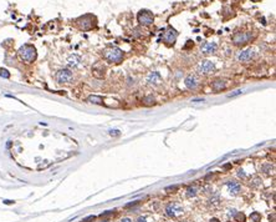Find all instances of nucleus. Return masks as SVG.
<instances>
[{
  "mask_svg": "<svg viewBox=\"0 0 276 222\" xmlns=\"http://www.w3.org/2000/svg\"><path fill=\"white\" fill-rule=\"evenodd\" d=\"M81 62V58L79 55H71L68 59H67V65L70 67H77Z\"/></svg>",
  "mask_w": 276,
  "mask_h": 222,
  "instance_id": "nucleus-15",
  "label": "nucleus"
},
{
  "mask_svg": "<svg viewBox=\"0 0 276 222\" xmlns=\"http://www.w3.org/2000/svg\"><path fill=\"white\" fill-rule=\"evenodd\" d=\"M136 222H153L152 220H149L147 216H141V217H138L137 218V221Z\"/></svg>",
  "mask_w": 276,
  "mask_h": 222,
  "instance_id": "nucleus-22",
  "label": "nucleus"
},
{
  "mask_svg": "<svg viewBox=\"0 0 276 222\" xmlns=\"http://www.w3.org/2000/svg\"><path fill=\"white\" fill-rule=\"evenodd\" d=\"M74 76H72V73L67 70V69H62L57 73L56 75V81L59 82V84H70V82L72 81Z\"/></svg>",
  "mask_w": 276,
  "mask_h": 222,
  "instance_id": "nucleus-8",
  "label": "nucleus"
},
{
  "mask_svg": "<svg viewBox=\"0 0 276 222\" xmlns=\"http://www.w3.org/2000/svg\"><path fill=\"white\" fill-rule=\"evenodd\" d=\"M238 175H239V177H245V173H244L243 170H239V173H238Z\"/></svg>",
  "mask_w": 276,
  "mask_h": 222,
  "instance_id": "nucleus-27",
  "label": "nucleus"
},
{
  "mask_svg": "<svg viewBox=\"0 0 276 222\" xmlns=\"http://www.w3.org/2000/svg\"><path fill=\"white\" fill-rule=\"evenodd\" d=\"M183 213V207L178 202H171L166 207V215L168 217H177Z\"/></svg>",
  "mask_w": 276,
  "mask_h": 222,
  "instance_id": "nucleus-7",
  "label": "nucleus"
},
{
  "mask_svg": "<svg viewBox=\"0 0 276 222\" xmlns=\"http://www.w3.org/2000/svg\"><path fill=\"white\" fill-rule=\"evenodd\" d=\"M254 56H255V50L252 47H247L238 54V60L240 62H249L254 59Z\"/></svg>",
  "mask_w": 276,
  "mask_h": 222,
  "instance_id": "nucleus-10",
  "label": "nucleus"
},
{
  "mask_svg": "<svg viewBox=\"0 0 276 222\" xmlns=\"http://www.w3.org/2000/svg\"><path fill=\"white\" fill-rule=\"evenodd\" d=\"M225 185H226V187H228V190H229V192L231 193V195H238V193L240 192V190H241V185H240L239 182H236V181H228Z\"/></svg>",
  "mask_w": 276,
  "mask_h": 222,
  "instance_id": "nucleus-13",
  "label": "nucleus"
},
{
  "mask_svg": "<svg viewBox=\"0 0 276 222\" xmlns=\"http://www.w3.org/2000/svg\"><path fill=\"white\" fill-rule=\"evenodd\" d=\"M146 81H147V84L152 86V87H155V86H159L162 84V76L158 71H152L147 75V78H146Z\"/></svg>",
  "mask_w": 276,
  "mask_h": 222,
  "instance_id": "nucleus-11",
  "label": "nucleus"
},
{
  "mask_svg": "<svg viewBox=\"0 0 276 222\" xmlns=\"http://www.w3.org/2000/svg\"><path fill=\"white\" fill-rule=\"evenodd\" d=\"M103 56L108 62L119 64V62L123 60V51L121 49H118V47H110V49L105 50Z\"/></svg>",
  "mask_w": 276,
  "mask_h": 222,
  "instance_id": "nucleus-1",
  "label": "nucleus"
},
{
  "mask_svg": "<svg viewBox=\"0 0 276 222\" xmlns=\"http://www.w3.org/2000/svg\"><path fill=\"white\" fill-rule=\"evenodd\" d=\"M19 56L25 62H32L36 59V50H35V47L31 45H24V46L20 47Z\"/></svg>",
  "mask_w": 276,
  "mask_h": 222,
  "instance_id": "nucleus-2",
  "label": "nucleus"
},
{
  "mask_svg": "<svg viewBox=\"0 0 276 222\" xmlns=\"http://www.w3.org/2000/svg\"><path fill=\"white\" fill-rule=\"evenodd\" d=\"M183 222H189V221H183Z\"/></svg>",
  "mask_w": 276,
  "mask_h": 222,
  "instance_id": "nucleus-32",
  "label": "nucleus"
},
{
  "mask_svg": "<svg viewBox=\"0 0 276 222\" xmlns=\"http://www.w3.org/2000/svg\"><path fill=\"white\" fill-rule=\"evenodd\" d=\"M121 222H132V220H131V218H127V217H126V218H122V220H121Z\"/></svg>",
  "mask_w": 276,
  "mask_h": 222,
  "instance_id": "nucleus-29",
  "label": "nucleus"
},
{
  "mask_svg": "<svg viewBox=\"0 0 276 222\" xmlns=\"http://www.w3.org/2000/svg\"><path fill=\"white\" fill-rule=\"evenodd\" d=\"M243 92V90H236V91H234V92H231L230 95H229V98H234V96H236V95H240Z\"/></svg>",
  "mask_w": 276,
  "mask_h": 222,
  "instance_id": "nucleus-24",
  "label": "nucleus"
},
{
  "mask_svg": "<svg viewBox=\"0 0 276 222\" xmlns=\"http://www.w3.org/2000/svg\"><path fill=\"white\" fill-rule=\"evenodd\" d=\"M137 19H138V23L142 26H149L154 21V16L149 10H141L137 15Z\"/></svg>",
  "mask_w": 276,
  "mask_h": 222,
  "instance_id": "nucleus-3",
  "label": "nucleus"
},
{
  "mask_svg": "<svg viewBox=\"0 0 276 222\" xmlns=\"http://www.w3.org/2000/svg\"><path fill=\"white\" fill-rule=\"evenodd\" d=\"M235 212H236L235 210H229V213H228V215H229V216H234Z\"/></svg>",
  "mask_w": 276,
  "mask_h": 222,
  "instance_id": "nucleus-28",
  "label": "nucleus"
},
{
  "mask_svg": "<svg viewBox=\"0 0 276 222\" xmlns=\"http://www.w3.org/2000/svg\"><path fill=\"white\" fill-rule=\"evenodd\" d=\"M110 134H111V135L117 136V135H119V131H118V130H111V131H110Z\"/></svg>",
  "mask_w": 276,
  "mask_h": 222,
  "instance_id": "nucleus-25",
  "label": "nucleus"
},
{
  "mask_svg": "<svg viewBox=\"0 0 276 222\" xmlns=\"http://www.w3.org/2000/svg\"><path fill=\"white\" fill-rule=\"evenodd\" d=\"M103 222H106V221H103Z\"/></svg>",
  "mask_w": 276,
  "mask_h": 222,
  "instance_id": "nucleus-33",
  "label": "nucleus"
},
{
  "mask_svg": "<svg viewBox=\"0 0 276 222\" xmlns=\"http://www.w3.org/2000/svg\"><path fill=\"white\" fill-rule=\"evenodd\" d=\"M216 49H218L216 43H205L202 46V53L203 54H213L216 51Z\"/></svg>",
  "mask_w": 276,
  "mask_h": 222,
  "instance_id": "nucleus-14",
  "label": "nucleus"
},
{
  "mask_svg": "<svg viewBox=\"0 0 276 222\" xmlns=\"http://www.w3.org/2000/svg\"><path fill=\"white\" fill-rule=\"evenodd\" d=\"M210 222H219V220H218V218H211Z\"/></svg>",
  "mask_w": 276,
  "mask_h": 222,
  "instance_id": "nucleus-30",
  "label": "nucleus"
},
{
  "mask_svg": "<svg viewBox=\"0 0 276 222\" xmlns=\"http://www.w3.org/2000/svg\"><path fill=\"white\" fill-rule=\"evenodd\" d=\"M197 195V189L195 187H188L187 189V196L188 197H194Z\"/></svg>",
  "mask_w": 276,
  "mask_h": 222,
  "instance_id": "nucleus-20",
  "label": "nucleus"
},
{
  "mask_svg": "<svg viewBox=\"0 0 276 222\" xmlns=\"http://www.w3.org/2000/svg\"><path fill=\"white\" fill-rule=\"evenodd\" d=\"M263 172H265L266 175H271V173L274 172V166H271L270 164H266V165H264L263 166Z\"/></svg>",
  "mask_w": 276,
  "mask_h": 222,
  "instance_id": "nucleus-18",
  "label": "nucleus"
},
{
  "mask_svg": "<svg viewBox=\"0 0 276 222\" xmlns=\"http://www.w3.org/2000/svg\"><path fill=\"white\" fill-rule=\"evenodd\" d=\"M251 1H254V3H259V1H261V0H251Z\"/></svg>",
  "mask_w": 276,
  "mask_h": 222,
  "instance_id": "nucleus-31",
  "label": "nucleus"
},
{
  "mask_svg": "<svg viewBox=\"0 0 276 222\" xmlns=\"http://www.w3.org/2000/svg\"><path fill=\"white\" fill-rule=\"evenodd\" d=\"M226 87V84L224 80H215L213 84H211V89L214 90V91H222Z\"/></svg>",
  "mask_w": 276,
  "mask_h": 222,
  "instance_id": "nucleus-16",
  "label": "nucleus"
},
{
  "mask_svg": "<svg viewBox=\"0 0 276 222\" xmlns=\"http://www.w3.org/2000/svg\"><path fill=\"white\" fill-rule=\"evenodd\" d=\"M184 84H185L187 89L189 90H195L198 86H199V80L195 75H188L185 80H184Z\"/></svg>",
  "mask_w": 276,
  "mask_h": 222,
  "instance_id": "nucleus-12",
  "label": "nucleus"
},
{
  "mask_svg": "<svg viewBox=\"0 0 276 222\" xmlns=\"http://www.w3.org/2000/svg\"><path fill=\"white\" fill-rule=\"evenodd\" d=\"M95 220V216H90V217H87V218H85L82 222H88V221H93Z\"/></svg>",
  "mask_w": 276,
  "mask_h": 222,
  "instance_id": "nucleus-26",
  "label": "nucleus"
},
{
  "mask_svg": "<svg viewBox=\"0 0 276 222\" xmlns=\"http://www.w3.org/2000/svg\"><path fill=\"white\" fill-rule=\"evenodd\" d=\"M95 21L96 20L92 15H85L77 20V24H79L80 29H82V30H91L92 27L96 25Z\"/></svg>",
  "mask_w": 276,
  "mask_h": 222,
  "instance_id": "nucleus-5",
  "label": "nucleus"
},
{
  "mask_svg": "<svg viewBox=\"0 0 276 222\" xmlns=\"http://www.w3.org/2000/svg\"><path fill=\"white\" fill-rule=\"evenodd\" d=\"M234 218H235L236 221H239V222H244V221H245V216H244V213H241V212L235 213V215H234Z\"/></svg>",
  "mask_w": 276,
  "mask_h": 222,
  "instance_id": "nucleus-21",
  "label": "nucleus"
},
{
  "mask_svg": "<svg viewBox=\"0 0 276 222\" xmlns=\"http://www.w3.org/2000/svg\"><path fill=\"white\" fill-rule=\"evenodd\" d=\"M87 101L88 102H91V104H97V105H101L102 104V99L100 98V96H90V98L87 99Z\"/></svg>",
  "mask_w": 276,
  "mask_h": 222,
  "instance_id": "nucleus-17",
  "label": "nucleus"
},
{
  "mask_svg": "<svg viewBox=\"0 0 276 222\" xmlns=\"http://www.w3.org/2000/svg\"><path fill=\"white\" fill-rule=\"evenodd\" d=\"M0 76H3V78H6V79H8L10 75H9L8 71L5 70V69H0Z\"/></svg>",
  "mask_w": 276,
  "mask_h": 222,
  "instance_id": "nucleus-23",
  "label": "nucleus"
},
{
  "mask_svg": "<svg viewBox=\"0 0 276 222\" xmlns=\"http://www.w3.org/2000/svg\"><path fill=\"white\" fill-rule=\"evenodd\" d=\"M250 220H251V222H260L261 221V215L259 212H252L250 215Z\"/></svg>",
  "mask_w": 276,
  "mask_h": 222,
  "instance_id": "nucleus-19",
  "label": "nucleus"
},
{
  "mask_svg": "<svg viewBox=\"0 0 276 222\" xmlns=\"http://www.w3.org/2000/svg\"><path fill=\"white\" fill-rule=\"evenodd\" d=\"M252 39V34L251 33H236L233 35L231 40L235 45H245Z\"/></svg>",
  "mask_w": 276,
  "mask_h": 222,
  "instance_id": "nucleus-6",
  "label": "nucleus"
},
{
  "mask_svg": "<svg viewBox=\"0 0 276 222\" xmlns=\"http://www.w3.org/2000/svg\"><path fill=\"white\" fill-rule=\"evenodd\" d=\"M215 70V65L213 61L210 60H203L199 62V65H198V73L200 75H210L213 74Z\"/></svg>",
  "mask_w": 276,
  "mask_h": 222,
  "instance_id": "nucleus-4",
  "label": "nucleus"
},
{
  "mask_svg": "<svg viewBox=\"0 0 276 222\" xmlns=\"http://www.w3.org/2000/svg\"><path fill=\"white\" fill-rule=\"evenodd\" d=\"M177 38H178V33L177 30H174L173 27H168V29L164 31L163 34V41L167 44V45H173L175 41H177Z\"/></svg>",
  "mask_w": 276,
  "mask_h": 222,
  "instance_id": "nucleus-9",
  "label": "nucleus"
}]
</instances>
